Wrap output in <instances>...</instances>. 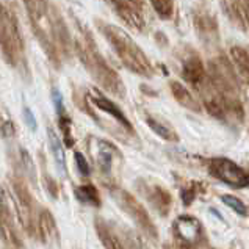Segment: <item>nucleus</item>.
Instances as JSON below:
<instances>
[{"label":"nucleus","mask_w":249,"mask_h":249,"mask_svg":"<svg viewBox=\"0 0 249 249\" xmlns=\"http://www.w3.org/2000/svg\"><path fill=\"white\" fill-rule=\"evenodd\" d=\"M32 30L55 66H60V53L69 49V33L56 11H51L46 0H24Z\"/></svg>","instance_id":"1"},{"label":"nucleus","mask_w":249,"mask_h":249,"mask_svg":"<svg viewBox=\"0 0 249 249\" xmlns=\"http://www.w3.org/2000/svg\"><path fill=\"white\" fill-rule=\"evenodd\" d=\"M75 41L74 49L75 53L79 56L82 65L87 68L89 75L97 82V85L105 91L111 92L118 97L125 96L124 83L121 80V77L111 69V66L105 61L102 53L99 52L96 47L94 38L91 36L87 27H83L80 22H75Z\"/></svg>","instance_id":"2"},{"label":"nucleus","mask_w":249,"mask_h":249,"mask_svg":"<svg viewBox=\"0 0 249 249\" xmlns=\"http://www.w3.org/2000/svg\"><path fill=\"white\" fill-rule=\"evenodd\" d=\"M97 28L113 49V52L116 53L121 65L133 74L151 79L154 75L152 63L149 61L146 53L141 51L140 46L132 39L129 33H125L121 27L104 22V20H99Z\"/></svg>","instance_id":"3"},{"label":"nucleus","mask_w":249,"mask_h":249,"mask_svg":"<svg viewBox=\"0 0 249 249\" xmlns=\"http://www.w3.org/2000/svg\"><path fill=\"white\" fill-rule=\"evenodd\" d=\"M0 19H2V53L5 61L10 66L18 68L20 61H24V38L19 30L18 18L14 13L2 6L0 10Z\"/></svg>","instance_id":"4"},{"label":"nucleus","mask_w":249,"mask_h":249,"mask_svg":"<svg viewBox=\"0 0 249 249\" xmlns=\"http://www.w3.org/2000/svg\"><path fill=\"white\" fill-rule=\"evenodd\" d=\"M111 195H113V197H115V201L118 202L119 207L133 219L135 224L144 232V235L147 238L155 240L159 237L157 227H155L152 218L149 216V213L144 209V205L140 201H137V197H135L133 195H130L127 190H123V188H113Z\"/></svg>","instance_id":"5"},{"label":"nucleus","mask_w":249,"mask_h":249,"mask_svg":"<svg viewBox=\"0 0 249 249\" xmlns=\"http://www.w3.org/2000/svg\"><path fill=\"white\" fill-rule=\"evenodd\" d=\"M173 235L177 249H202L205 246L202 224L191 215H180L174 219Z\"/></svg>","instance_id":"6"},{"label":"nucleus","mask_w":249,"mask_h":249,"mask_svg":"<svg viewBox=\"0 0 249 249\" xmlns=\"http://www.w3.org/2000/svg\"><path fill=\"white\" fill-rule=\"evenodd\" d=\"M209 173L216 180L233 188L249 187V169L241 168L226 157H213L209 160Z\"/></svg>","instance_id":"7"},{"label":"nucleus","mask_w":249,"mask_h":249,"mask_svg":"<svg viewBox=\"0 0 249 249\" xmlns=\"http://www.w3.org/2000/svg\"><path fill=\"white\" fill-rule=\"evenodd\" d=\"M118 16L133 30H143L144 20V0H107Z\"/></svg>","instance_id":"8"},{"label":"nucleus","mask_w":249,"mask_h":249,"mask_svg":"<svg viewBox=\"0 0 249 249\" xmlns=\"http://www.w3.org/2000/svg\"><path fill=\"white\" fill-rule=\"evenodd\" d=\"M137 187L140 195L147 199V202L152 205L154 210H157L161 216L168 215L171 207H173V196L165 187L147 180H138Z\"/></svg>","instance_id":"9"},{"label":"nucleus","mask_w":249,"mask_h":249,"mask_svg":"<svg viewBox=\"0 0 249 249\" xmlns=\"http://www.w3.org/2000/svg\"><path fill=\"white\" fill-rule=\"evenodd\" d=\"M13 188L14 193H16V205H18V219L19 223L22 224L24 229L33 235L35 229H33V197L28 191L25 182L20 179V177H14L13 179Z\"/></svg>","instance_id":"10"},{"label":"nucleus","mask_w":249,"mask_h":249,"mask_svg":"<svg viewBox=\"0 0 249 249\" xmlns=\"http://www.w3.org/2000/svg\"><path fill=\"white\" fill-rule=\"evenodd\" d=\"M182 77L183 80L190 83L191 87L195 89H197L201 85L205 82L207 79V71H205V66L202 60L199 58V55L196 53H190L183 58V63H182Z\"/></svg>","instance_id":"11"},{"label":"nucleus","mask_w":249,"mask_h":249,"mask_svg":"<svg viewBox=\"0 0 249 249\" xmlns=\"http://www.w3.org/2000/svg\"><path fill=\"white\" fill-rule=\"evenodd\" d=\"M91 154L94 157L96 165L104 174H110L113 168V159L119 155L118 149L111 143L101 138H94L91 144Z\"/></svg>","instance_id":"12"},{"label":"nucleus","mask_w":249,"mask_h":249,"mask_svg":"<svg viewBox=\"0 0 249 249\" xmlns=\"http://www.w3.org/2000/svg\"><path fill=\"white\" fill-rule=\"evenodd\" d=\"M89 101L92 102V105H94L97 110H101V111L107 113V115H110L113 119L116 121V123H119L121 125H123L127 132L133 133V127H132V124H130L129 118H127V116L124 115V111L121 110L115 102L110 101L108 97H105V96L102 94V92L92 91V94L89 96Z\"/></svg>","instance_id":"13"},{"label":"nucleus","mask_w":249,"mask_h":249,"mask_svg":"<svg viewBox=\"0 0 249 249\" xmlns=\"http://www.w3.org/2000/svg\"><path fill=\"white\" fill-rule=\"evenodd\" d=\"M38 235L47 248H56L60 245V231L53 215L49 210H41L38 216Z\"/></svg>","instance_id":"14"},{"label":"nucleus","mask_w":249,"mask_h":249,"mask_svg":"<svg viewBox=\"0 0 249 249\" xmlns=\"http://www.w3.org/2000/svg\"><path fill=\"white\" fill-rule=\"evenodd\" d=\"M52 102L55 105V111L56 116H58V127L63 137V143H65L68 147L74 146V137H72V121H71L65 102H63V96L60 89L52 88Z\"/></svg>","instance_id":"15"},{"label":"nucleus","mask_w":249,"mask_h":249,"mask_svg":"<svg viewBox=\"0 0 249 249\" xmlns=\"http://www.w3.org/2000/svg\"><path fill=\"white\" fill-rule=\"evenodd\" d=\"M195 27L196 32L204 42H212L218 39V24L209 13H196L195 14Z\"/></svg>","instance_id":"16"},{"label":"nucleus","mask_w":249,"mask_h":249,"mask_svg":"<svg viewBox=\"0 0 249 249\" xmlns=\"http://www.w3.org/2000/svg\"><path fill=\"white\" fill-rule=\"evenodd\" d=\"M229 55L238 79L249 87V49L243 46H232Z\"/></svg>","instance_id":"17"},{"label":"nucleus","mask_w":249,"mask_h":249,"mask_svg":"<svg viewBox=\"0 0 249 249\" xmlns=\"http://www.w3.org/2000/svg\"><path fill=\"white\" fill-rule=\"evenodd\" d=\"M169 89H171V94L179 102L182 107H185L187 110L190 111H201V104H199L197 99L191 94L190 89L182 85L180 82H171L169 83Z\"/></svg>","instance_id":"18"},{"label":"nucleus","mask_w":249,"mask_h":249,"mask_svg":"<svg viewBox=\"0 0 249 249\" xmlns=\"http://www.w3.org/2000/svg\"><path fill=\"white\" fill-rule=\"evenodd\" d=\"M47 140H49V146H51V151L53 154L56 168H58L61 176H66L68 168H66V155H65V149H63V141L51 125L47 127Z\"/></svg>","instance_id":"19"},{"label":"nucleus","mask_w":249,"mask_h":249,"mask_svg":"<svg viewBox=\"0 0 249 249\" xmlns=\"http://www.w3.org/2000/svg\"><path fill=\"white\" fill-rule=\"evenodd\" d=\"M94 224H96L97 237H99V240H101V243L104 245L105 249H125L123 241L119 240V237L113 232V229L104 221V219L96 218Z\"/></svg>","instance_id":"20"},{"label":"nucleus","mask_w":249,"mask_h":249,"mask_svg":"<svg viewBox=\"0 0 249 249\" xmlns=\"http://www.w3.org/2000/svg\"><path fill=\"white\" fill-rule=\"evenodd\" d=\"M75 197L79 199L82 204L91 205V207H101V196L97 193V188L94 185L87 183V185H80L74 190Z\"/></svg>","instance_id":"21"},{"label":"nucleus","mask_w":249,"mask_h":249,"mask_svg":"<svg viewBox=\"0 0 249 249\" xmlns=\"http://www.w3.org/2000/svg\"><path fill=\"white\" fill-rule=\"evenodd\" d=\"M146 124L149 125V129H151L155 135H159L160 138L171 141V143H177V141H179V137H177V133L173 129H169L168 125L163 124L161 121L155 119L154 116L147 115L146 116Z\"/></svg>","instance_id":"22"},{"label":"nucleus","mask_w":249,"mask_h":249,"mask_svg":"<svg viewBox=\"0 0 249 249\" xmlns=\"http://www.w3.org/2000/svg\"><path fill=\"white\" fill-rule=\"evenodd\" d=\"M154 11L163 20H169L174 14V0H149Z\"/></svg>","instance_id":"23"},{"label":"nucleus","mask_w":249,"mask_h":249,"mask_svg":"<svg viewBox=\"0 0 249 249\" xmlns=\"http://www.w3.org/2000/svg\"><path fill=\"white\" fill-rule=\"evenodd\" d=\"M226 16L229 18L233 24L241 28V14H240V0H221Z\"/></svg>","instance_id":"24"},{"label":"nucleus","mask_w":249,"mask_h":249,"mask_svg":"<svg viewBox=\"0 0 249 249\" xmlns=\"http://www.w3.org/2000/svg\"><path fill=\"white\" fill-rule=\"evenodd\" d=\"M221 201H223V204H226L229 209H232L235 213H238L240 216H246V215H248V207H246V204H245L243 201H241V199H238L237 196L223 195V196H221Z\"/></svg>","instance_id":"25"},{"label":"nucleus","mask_w":249,"mask_h":249,"mask_svg":"<svg viewBox=\"0 0 249 249\" xmlns=\"http://www.w3.org/2000/svg\"><path fill=\"white\" fill-rule=\"evenodd\" d=\"M19 154H20V163H22L25 174L30 177L32 182H35V179H36V173H35V163L30 157V154H28L25 149H20Z\"/></svg>","instance_id":"26"},{"label":"nucleus","mask_w":249,"mask_h":249,"mask_svg":"<svg viewBox=\"0 0 249 249\" xmlns=\"http://www.w3.org/2000/svg\"><path fill=\"white\" fill-rule=\"evenodd\" d=\"M180 195H182L183 205H191V202H193L197 196V183L191 182L190 185H187V187H183L180 190Z\"/></svg>","instance_id":"27"},{"label":"nucleus","mask_w":249,"mask_h":249,"mask_svg":"<svg viewBox=\"0 0 249 249\" xmlns=\"http://www.w3.org/2000/svg\"><path fill=\"white\" fill-rule=\"evenodd\" d=\"M74 160H75V166H77V171L85 176V177H88L91 174V168H89V163L88 160L85 159V155L82 152H75L74 154Z\"/></svg>","instance_id":"28"},{"label":"nucleus","mask_w":249,"mask_h":249,"mask_svg":"<svg viewBox=\"0 0 249 249\" xmlns=\"http://www.w3.org/2000/svg\"><path fill=\"white\" fill-rule=\"evenodd\" d=\"M240 14H241V28L249 32V0H240Z\"/></svg>","instance_id":"29"},{"label":"nucleus","mask_w":249,"mask_h":249,"mask_svg":"<svg viewBox=\"0 0 249 249\" xmlns=\"http://www.w3.org/2000/svg\"><path fill=\"white\" fill-rule=\"evenodd\" d=\"M24 119H25V124L28 125V129L33 132L36 130V119H35V115L28 107H24Z\"/></svg>","instance_id":"30"},{"label":"nucleus","mask_w":249,"mask_h":249,"mask_svg":"<svg viewBox=\"0 0 249 249\" xmlns=\"http://www.w3.org/2000/svg\"><path fill=\"white\" fill-rule=\"evenodd\" d=\"M14 125L11 123V119H3L2 121V137L3 138H13L14 137Z\"/></svg>","instance_id":"31"},{"label":"nucleus","mask_w":249,"mask_h":249,"mask_svg":"<svg viewBox=\"0 0 249 249\" xmlns=\"http://www.w3.org/2000/svg\"><path fill=\"white\" fill-rule=\"evenodd\" d=\"M44 182H46L47 191H49V193H51V196H52L53 199L58 197V185H56V182L52 179V177L44 176Z\"/></svg>","instance_id":"32"}]
</instances>
